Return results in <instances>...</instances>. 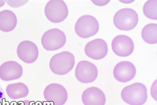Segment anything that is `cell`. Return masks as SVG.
<instances>
[{"instance_id":"obj_1","label":"cell","mask_w":157,"mask_h":105,"mask_svg":"<svg viewBox=\"0 0 157 105\" xmlns=\"http://www.w3.org/2000/svg\"><path fill=\"white\" fill-rule=\"evenodd\" d=\"M75 64V58L73 54L68 51H63L51 57L49 67L53 73L63 76L69 72L73 68Z\"/></svg>"},{"instance_id":"obj_2","label":"cell","mask_w":157,"mask_h":105,"mask_svg":"<svg viewBox=\"0 0 157 105\" xmlns=\"http://www.w3.org/2000/svg\"><path fill=\"white\" fill-rule=\"evenodd\" d=\"M121 97L128 104L143 105L148 97L147 88L143 84L135 83L123 88Z\"/></svg>"},{"instance_id":"obj_3","label":"cell","mask_w":157,"mask_h":105,"mask_svg":"<svg viewBox=\"0 0 157 105\" xmlns=\"http://www.w3.org/2000/svg\"><path fill=\"white\" fill-rule=\"evenodd\" d=\"M137 13L131 8H123L118 10L113 17V23L117 29L129 31L134 29L138 22Z\"/></svg>"},{"instance_id":"obj_4","label":"cell","mask_w":157,"mask_h":105,"mask_svg":"<svg viewBox=\"0 0 157 105\" xmlns=\"http://www.w3.org/2000/svg\"><path fill=\"white\" fill-rule=\"evenodd\" d=\"M44 13L48 21L53 23H59L67 17L68 9L63 1L51 0L45 5Z\"/></svg>"},{"instance_id":"obj_5","label":"cell","mask_w":157,"mask_h":105,"mask_svg":"<svg viewBox=\"0 0 157 105\" xmlns=\"http://www.w3.org/2000/svg\"><path fill=\"white\" fill-rule=\"evenodd\" d=\"M66 36L60 29H51L44 32L41 38V45L48 51L62 48L66 42Z\"/></svg>"},{"instance_id":"obj_6","label":"cell","mask_w":157,"mask_h":105,"mask_svg":"<svg viewBox=\"0 0 157 105\" xmlns=\"http://www.w3.org/2000/svg\"><path fill=\"white\" fill-rule=\"evenodd\" d=\"M99 25L95 18L90 15L81 16L77 19L75 26L76 34L82 38H88L96 34Z\"/></svg>"},{"instance_id":"obj_7","label":"cell","mask_w":157,"mask_h":105,"mask_svg":"<svg viewBox=\"0 0 157 105\" xmlns=\"http://www.w3.org/2000/svg\"><path fill=\"white\" fill-rule=\"evenodd\" d=\"M44 98L52 105H63L68 98L67 92L63 85L58 83L48 84L44 88Z\"/></svg>"},{"instance_id":"obj_8","label":"cell","mask_w":157,"mask_h":105,"mask_svg":"<svg viewBox=\"0 0 157 105\" xmlns=\"http://www.w3.org/2000/svg\"><path fill=\"white\" fill-rule=\"evenodd\" d=\"M75 75L76 79L80 83H90L96 79L98 70L93 63L88 61H81L76 65Z\"/></svg>"},{"instance_id":"obj_9","label":"cell","mask_w":157,"mask_h":105,"mask_svg":"<svg viewBox=\"0 0 157 105\" xmlns=\"http://www.w3.org/2000/svg\"><path fill=\"white\" fill-rule=\"evenodd\" d=\"M16 52L19 59L25 64H33L38 58L37 46L31 41H24L19 43Z\"/></svg>"},{"instance_id":"obj_10","label":"cell","mask_w":157,"mask_h":105,"mask_svg":"<svg viewBox=\"0 0 157 105\" xmlns=\"http://www.w3.org/2000/svg\"><path fill=\"white\" fill-rule=\"evenodd\" d=\"M112 51L117 56L125 57L133 52L134 45L132 39L126 35L116 36L111 42Z\"/></svg>"},{"instance_id":"obj_11","label":"cell","mask_w":157,"mask_h":105,"mask_svg":"<svg viewBox=\"0 0 157 105\" xmlns=\"http://www.w3.org/2000/svg\"><path fill=\"white\" fill-rule=\"evenodd\" d=\"M108 46L106 42L100 38L95 39L86 44L84 49L87 57L94 59L100 60L107 55Z\"/></svg>"},{"instance_id":"obj_12","label":"cell","mask_w":157,"mask_h":105,"mask_svg":"<svg viewBox=\"0 0 157 105\" xmlns=\"http://www.w3.org/2000/svg\"><path fill=\"white\" fill-rule=\"evenodd\" d=\"M23 68L16 61H8L0 66V79L4 81L16 80L21 77Z\"/></svg>"},{"instance_id":"obj_13","label":"cell","mask_w":157,"mask_h":105,"mask_svg":"<svg viewBox=\"0 0 157 105\" xmlns=\"http://www.w3.org/2000/svg\"><path fill=\"white\" fill-rule=\"evenodd\" d=\"M136 74V69L132 63L122 61L116 64L113 71L114 78L117 81L126 83L133 79Z\"/></svg>"},{"instance_id":"obj_14","label":"cell","mask_w":157,"mask_h":105,"mask_svg":"<svg viewBox=\"0 0 157 105\" xmlns=\"http://www.w3.org/2000/svg\"><path fill=\"white\" fill-rule=\"evenodd\" d=\"M81 100L84 105H105L106 102L104 93L96 87H90L84 90Z\"/></svg>"},{"instance_id":"obj_15","label":"cell","mask_w":157,"mask_h":105,"mask_svg":"<svg viewBox=\"0 0 157 105\" xmlns=\"http://www.w3.org/2000/svg\"><path fill=\"white\" fill-rule=\"evenodd\" d=\"M17 18L15 14L9 10L0 11V31L11 32L17 26Z\"/></svg>"},{"instance_id":"obj_16","label":"cell","mask_w":157,"mask_h":105,"mask_svg":"<svg viewBox=\"0 0 157 105\" xmlns=\"http://www.w3.org/2000/svg\"><path fill=\"white\" fill-rule=\"evenodd\" d=\"M6 92L9 98L12 100H17L27 97L29 89L24 83L17 82L8 84Z\"/></svg>"},{"instance_id":"obj_17","label":"cell","mask_w":157,"mask_h":105,"mask_svg":"<svg viewBox=\"0 0 157 105\" xmlns=\"http://www.w3.org/2000/svg\"><path fill=\"white\" fill-rule=\"evenodd\" d=\"M141 37L149 44H155L157 42V23H149L145 25L141 31Z\"/></svg>"},{"instance_id":"obj_18","label":"cell","mask_w":157,"mask_h":105,"mask_svg":"<svg viewBox=\"0 0 157 105\" xmlns=\"http://www.w3.org/2000/svg\"><path fill=\"white\" fill-rule=\"evenodd\" d=\"M144 15L149 19H157V1H148L145 3L143 8Z\"/></svg>"},{"instance_id":"obj_19","label":"cell","mask_w":157,"mask_h":105,"mask_svg":"<svg viewBox=\"0 0 157 105\" xmlns=\"http://www.w3.org/2000/svg\"><path fill=\"white\" fill-rule=\"evenodd\" d=\"M29 1H6L8 5L13 8L25 5Z\"/></svg>"},{"instance_id":"obj_20","label":"cell","mask_w":157,"mask_h":105,"mask_svg":"<svg viewBox=\"0 0 157 105\" xmlns=\"http://www.w3.org/2000/svg\"><path fill=\"white\" fill-rule=\"evenodd\" d=\"M15 105H35L34 102L29 100H24V101H20L17 103Z\"/></svg>"},{"instance_id":"obj_21","label":"cell","mask_w":157,"mask_h":105,"mask_svg":"<svg viewBox=\"0 0 157 105\" xmlns=\"http://www.w3.org/2000/svg\"><path fill=\"white\" fill-rule=\"evenodd\" d=\"M38 105H52L51 104H50V103H48V102H44L43 103H39V104Z\"/></svg>"},{"instance_id":"obj_22","label":"cell","mask_w":157,"mask_h":105,"mask_svg":"<svg viewBox=\"0 0 157 105\" xmlns=\"http://www.w3.org/2000/svg\"><path fill=\"white\" fill-rule=\"evenodd\" d=\"M6 2V1H0V8L4 6Z\"/></svg>"},{"instance_id":"obj_23","label":"cell","mask_w":157,"mask_h":105,"mask_svg":"<svg viewBox=\"0 0 157 105\" xmlns=\"http://www.w3.org/2000/svg\"><path fill=\"white\" fill-rule=\"evenodd\" d=\"M2 93L1 91H0V105H1V102H2Z\"/></svg>"}]
</instances>
